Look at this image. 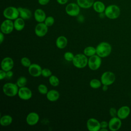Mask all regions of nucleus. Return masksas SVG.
I'll use <instances>...</instances> for the list:
<instances>
[{"label": "nucleus", "instance_id": "obj_18", "mask_svg": "<svg viewBox=\"0 0 131 131\" xmlns=\"http://www.w3.org/2000/svg\"><path fill=\"white\" fill-rule=\"evenodd\" d=\"M129 107L127 106H122L117 111V117L121 119H124L129 116Z\"/></svg>", "mask_w": 131, "mask_h": 131}, {"label": "nucleus", "instance_id": "obj_26", "mask_svg": "<svg viewBox=\"0 0 131 131\" xmlns=\"http://www.w3.org/2000/svg\"><path fill=\"white\" fill-rule=\"evenodd\" d=\"M83 54L87 57H91L96 54V48L93 46H88L83 50Z\"/></svg>", "mask_w": 131, "mask_h": 131}, {"label": "nucleus", "instance_id": "obj_30", "mask_svg": "<svg viewBox=\"0 0 131 131\" xmlns=\"http://www.w3.org/2000/svg\"><path fill=\"white\" fill-rule=\"evenodd\" d=\"M38 92L42 95H46L49 91L47 86L44 84H40L37 87Z\"/></svg>", "mask_w": 131, "mask_h": 131}, {"label": "nucleus", "instance_id": "obj_5", "mask_svg": "<svg viewBox=\"0 0 131 131\" xmlns=\"http://www.w3.org/2000/svg\"><path fill=\"white\" fill-rule=\"evenodd\" d=\"M3 14L6 19L12 20H14L19 16L18 8L14 6H9L6 8L3 11Z\"/></svg>", "mask_w": 131, "mask_h": 131}, {"label": "nucleus", "instance_id": "obj_40", "mask_svg": "<svg viewBox=\"0 0 131 131\" xmlns=\"http://www.w3.org/2000/svg\"><path fill=\"white\" fill-rule=\"evenodd\" d=\"M69 0H56L57 2L60 5H64L68 3Z\"/></svg>", "mask_w": 131, "mask_h": 131}, {"label": "nucleus", "instance_id": "obj_34", "mask_svg": "<svg viewBox=\"0 0 131 131\" xmlns=\"http://www.w3.org/2000/svg\"><path fill=\"white\" fill-rule=\"evenodd\" d=\"M52 75V71L48 68H43L42 69L41 72V76H42L43 77L47 78L49 77Z\"/></svg>", "mask_w": 131, "mask_h": 131}, {"label": "nucleus", "instance_id": "obj_19", "mask_svg": "<svg viewBox=\"0 0 131 131\" xmlns=\"http://www.w3.org/2000/svg\"><path fill=\"white\" fill-rule=\"evenodd\" d=\"M18 10L19 11V17L24 20L29 19L32 17V12L29 9L26 8L18 7Z\"/></svg>", "mask_w": 131, "mask_h": 131}, {"label": "nucleus", "instance_id": "obj_11", "mask_svg": "<svg viewBox=\"0 0 131 131\" xmlns=\"http://www.w3.org/2000/svg\"><path fill=\"white\" fill-rule=\"evenodd\" d=\"M48 32V27L43 23H38L35 26L34 32L35 35L39 37H42L45 36Z\"/></svg>", "mask_w": 131, "mask_h": 131}, {"label": "nucleus", "instance_id": "obj_32", "mask_svg": "<svg viewBox=\"0 0 131 131\" xmlns=\"http://www.w3.org/2000/svg\"><path fill=\"white\" fill-rule=\"evenodd\" d=\"M74 56L75 55H74V54L72 52L70 51L66 52L63 54L64 59L67 61H72L74 58Z\"/></svg>", "mask_w": 131, "mask_h": 131}, {"label": "nucleus", "instance_id": "obj_24", "mask_svg": "<svg viewBox=\"0 0 131 131\" xmlns=\"http://www.w3.org/2000/svg\"><path fill=\"white\" fill-rule=\"evenodd\" d=\"M94 2V0H76L77 4L83 9H89L92 7Z\"/></svg>", "mask_w": 131, "mask_h": 131}, {"label": "nucleus", "instance_id": "obj_14", "mask_svg": "<svg viewBox=\"0 0 131 131\" xmlns=\"http://www.w3.org/2000/svg\"><path fill=\"white\" fill-rule=\"evenodd\" d=\"M118 117H112L108 122V128L111 131H117L120 129L121 126L122 122Z\"/></svg>", "mask_w": 131, "mask_h": 131}, {"label": "nucleus", "instance_id": "obj_33", "mask_svg": "<svg viewBox=\"0 0 131 131\" xmlns=\"http://www.w3.org/2000/svg\"><path fill=\"white\" fill-rule=\"evenodd\" d=\"M55 22L54 18L52 16H49L46 17L44 21V23L48 27H51L53 25Z\"/></svg>", "mask_w": 131, "mask_h": 131}, {"label": "nucleus", "instance_id": "obj_31", "mask_svg": "<svg viewBox=\"0 0 131 131\" xmlns=\"http://www.w3.org/2000/svg\"><path fill=\"white\" fill-rule=\"evenodd\" d=\"M20 63L23 67L26 68H29L32 64L31 60L27 57H23L21 58Z\"/></svg>", "mask_w": 131, "mask_h": 131}, {"label": "nucleus", "instance_id": "obj_3", "mask_svg": "<svg viewBox=\"0 0 131 131\" xmlns=\"http://www.w3.org/2000/svg\"><path fill=\"white\" fill-rule=\"evenodd\" d=\"M3 92L4 94L8 97H14L18 94L19 87L16 83L7 82L3 86Z\"/></svg>", "mask_w": 131, "mask_h": 131}, {"label": "nucleus", "instance_id": "obj_27", "mask_svg": "<svg viewBox=\"0 0 131 131\" xmlns=\"http://www.w3.org/2000/svg\"><path fill=\"white\" fill-rule=\"evenodd\" d=\"M90 86L91 88L94 89H97L99 88H100L102 85V83L101 80L98 79H92L89 83Z\"/></svg>", "mask_w": 131, "mask_h": 131}, {"label": "nucleus", "instance_id": "obj_15", "mask_svg": "<svg viewBox=\"0 0 131 131\" xmlns=\"http://www.w3.org/2000/svg\"><path fill=\"white\" fill-rule=\"evenodd\" d=\"M42 69L41 66L38 64L32 63L28 68V72L31 76L37 77L41 75Z\"/></svg>", "mask_w": 131, "mask_h": 131}, {"label": "nucleus", "instance_id": "obj_22", "mask_svg": "<svg viewBox=\"0 0 131 131\" xmlns=\"http://www.w3.org/2000/svg\"><path fill=\"white\" fill-rule=\"evenodd\" d=\"M92 7L94 11L98 13L104 12L106 8L104 4L100 1L94 2Z\"/></svg>", "mask_w": 131, "mask_h": 131}, {"label": "nucleus", "instance_id": "obj_16", "mask_svg": "<svg viewBox=\"0 0 131 131\" xmlns=\"http://www.w3.org/2000/svg\"><path fill=\"white\" fill-rule=\"evenodd\" d=\"M39 120V116L36 112H30L29 113L26 119V123L30 126L36 125Z\"/></svg>", "mask_w": 131, "mask_h": 131}, {"label": "nucleus", "instance_id": "obj_2", "mask_svg": "<svg viewBox=\"0 0 131 131\" xmlns=\"http://www.w3.org/2000/svg\"><path fill=\"white\" fill-rule=\"evenodd\" d=\"M120 8L116 5H110L107 6L104 11L105 16L111 19H117L120 15Z\"/></svg>", "mask_w": 131, "mask_h": 131}, {"label": "nucleus", "instance_id": "obj_35", "mask_svg": "<svg viewBox=\"0 0 131 131\" xmlns=\"http://www.w3.org/2000/svg\"><path fill=\"white\" fill-rule=\"evenodd\" d=\"M109 113L112 117H117V111L114 107H111L110 109Z\"/></svg>", "mask_w": 131, "mask_h": 131}, {"label": "nucleus", "instance_id": "obj_20", "mask_svg": "<svg viewBox=\"0 0 131 131\" xmlns=\"http://www.w3.org/2000/svg\"><path fill=\"white\" fill-rule=\"evenodd\" d=\"M46 95L47 99L51 102L56 101L58 100L60 97L59 92L55 90H49Z\"/></svg>", "mask_w": 131, "mask_h": 131}, {"label": "nucleus", "instance_id": "obj_25", "mask_svg": "<svg viewBox=\"0 0 131 131\" xmlns=\"http://www.w3.org/2000/svg\"><path fill=\"white\" fill-rule=\"evenodd\" d=\"M13 122V118L9 115H4L0 119V124L3 126L10 125Z\"/></svg>", "mask_w": 131, "mask_h": 131}, {"label": "nucleus", "instance_id": "obj_28", "mask_svg": "<svg viewBox=\"0 0 131 131\" xmlns=\"http://www.w3.org/2000/svg\"><path fill=\"white\" fill-rule=\"evenodd\" d=\"M49 82L52 86L54 87L57 86L59 84V79L55 75H52L50 76L49 78Z\"/></svg>", "mask_w": 131, "mask_h": 131}, {"label": "nucleus", "instance_id": "obj_7", "mask_svg": "<svg viewBox=\"0 0 131 131\" xmlns=\"http://www.w3.org/2000/svg\"><path fill=\"white\" fill-rule=\"evenodd\" d=\"M116 76L115 74L111 71H106L102 73L101 76L100 80L102 85H110L115 81Z\"/></svg>", "mask_w": 131, "mask_h": 131}, {"label": "nucleus", "instance_id": "obj_21", "mask_svg": "<svg viewBox=\"0 0 131 131\" xmlns=\"http://www.w3.org/2000/svg\"><path fill=\"white\" fill-rule=\"evenodd\" d=\"M55 44L58 49H63L65 48L68 45V39L64 36H59L57 38Z\"/></svg>", "mask_w": 131, "mask_h": 131}, {"label": "nucleus", "instance_id": "obj_36", "mask_svg": "<svg viewBox=\"0 0 131 131\" xmlns=\"http://www.w3.org/2000/svg\"><path fill=\"white\" fill-rule=\"evenodd\" d=\"M5 78H6V72L1 69L0 70V80H2Z\"/></svg>", "mask_w": 131, "mask_h": 131}, {"label": "nucleus", "instance_id": "obj_38", "mask_svg": "<svg viewBox=\"0 0 131 131\" xmlns=\"http://www.w3.org/2000/svg\"><path fill=\"white\" fill-rule=\"evenodd\" d=\"M50 2V0H38V3L40 5H46L48 4Z\"/></svg>", "mask_w": 131, "mask_h": 131}, {"label": "nucleus", "instance_id": "obj_44", "mask_svg": "<svg viewBox=\"0 0 131 131\" xmlns=\"http://www.w3.org/2000/svg\"><path fill=\"white\" fill-rule=\"evenodd\" d=\"M108 129L106 128H101L100 129V131H107Z\"/></svg>", "mask_w": 131, "mask_h": 131}, {"label": "nucleus", "instance_id": "obj_43", "mask_svg": "<svg viewBox=\"0 0 131 131\" xmlns=\"http://www.w3.org/2000/svg\"><path fill=\"white\" fill-rule=\"evenodd\" d=\"M105 16V15L104 12H102V13H99V17H100V18H104Z\"/></svg>", "mask_w": 131, "mask_h": 131}, {"label": "nucleus", "instance_id": "obj_37", "mask_svg": "<svg viewBox=\"0 0 131 131\" xmlns=\"http://www.w3.org/2000/svg\"><path fill=\"white\" fill-rule=\"evenodd\" d=\"M108 126V122L106 121H102L100 122V127L101 128H107Z\"/></svg>", "mask_w": 131, "mask_h": 131}, {"label": "nucleus", "instance_id": "obj_1", "mask_svg": "<svg viewBox=\"0 0 131 131\" xmlns=\"http://www.w3.org/2000/svg\"><path fill=\"white\" fill-rule=\"evenodd\" d=\"M96 50L97 55L101 58H105L111 53L112 46L109 43L102 41L96 46Z\"/></svg>", "mask_w": 131, "mask_h": 131}, {"label": "nucleus", "instance_id": "obj_4", "mask_svg": "<svg viewBox=\"0 0 131 131\" xmlns=\"http://www.w3.org/2000/svg\"><path fill=\"white\" fill-rule=\"evenodd\" d=\"M74 67L78 69H82L88 66V57L83 53H79L75 55L74 58L72 61Z\"/></svg>", "mask_w": 131, "mask_h": 131}, {"label": "nucleus", "instance_id": "obj_12", "mask_svg": "<svg viewBox=\"0 0 131 131\" xmlns=\"http://www.w3.org/2000/svg\"><path fill=\"white\" fill-rule=\"evenodd\" d=\"M86 127L89 131L100 130L101 128L100 122L94 118H90L87 120Z\"/></svg>", "mask_w": 131, "mask_h": 131}, {"label": "nucleus", "instance_id": "obj_42", "mask_svg": "<svg viewBox=\"0 0 131 131\" xmlns=\"http://www.w3.org/2000/svg\"><path fill=\"white\" fill-rule=\"evenodd\" d=\"M102 89V90H103L104 92H105V91H106L108 90V85H103Z\"/></svg>", "mask_w": 131, "mask_h": 131}, {"label": "nucleus", "instance_id": "obj_17", "mask_svg": "<svg viewBox=\"0 0 131 131\" xmlns=\"http://www.w3.org/2000/svg\"><path fill=\"white\" fill-rule=\"evenodd\" d=\"M34 17L37 22L43 23L47 16L45 12L42 9L38 8L35 10L34 12Z\"/></svg>", "mask_w": 131, "mask_h": 131}, {"label": "nucleus", "instance_id": "obj_13", "mask_svg": "<svg viewBox=\"0 0 131 131\" xmlns=\"http://www.w3.org/2000/svg\"><path fill=\"white\" fill-rule=\"evenodd\" d=\"M14 67V61L10 57H6L4 58L1 63V68L3 70L7 72L12 70Z\"/></svg>", "mask_w": 131, "mask_h": 131}, {"label": "nucleus", "instance_id": "obj_9", "mask_svg": "<svg viewBox=\"0 0 131 131\" xmlns=\"http://www.w3.org/2000/svg\"><path fill=\"white\" fill-rule=\"evenodd\" d=\"M14 29V23L12 20L6 19L1 24V32L4 34H10Z\"/></svg>", "mask_w": 131, "mask_h": 131}, {"label": "nucleus", "instance_id": "obj_6", "mask_svg": "<svg viewBox=\"0 0 131 131\" xmlns=\"http://www.w3.org/2000/svg\"><path fill=\"white\" fill-rule=\"evenodd\" d=\"M102 63L101 57L95 54L88 58V66L92 71L97 70L101 66Z\"/></svg>", "mask_w": 131, "mask_h": 131}, {"label": "nucleus", "instance_id": "obj_8", "mask_svg": "<svg viewBox=\"0 0 131 131\" xmlns=\"http://www.w3.org/2000/svg\"><path fill=\"white\" fill-rule=\"evenodd\" d=\"M66 13L70 16H77L80 11V7L77 3H70L68 4L65 8Z\"/></svg>", "mask_w": 131, "mask_h": 131}, {"label": "nucleus", "instance_id": "obj_10", "mask_svg": "<svg viewBox=\"0 0 131 131\" xmlns=\"http://www.w3.org/2000/svg\"><path fill=\"white\" fill-rule=\"evenodd\" d=\"M17 95L21 100H28L32 97V92L29 88L25 86L19 88Z\"/></svg>", "mask_w": 131, "mask_h": 131}, {"label": "nucleus", "instance_id": "obj_29", "mask_svg": "<svg viewBox=\"0 0 131 131\" xmlns=\"http://www.w3.org/2000/svg\"><path fill=\"white\" fill-rule=\"evenodd\" d=\"M27 83V79L25 76H20L19 77L17 81H16V84L19 88L25 86Z\"/></svg>", "mask_w": 131, "mask_h": 131}, {"label": "nucleus", "instance_id": "obj_39", "mask_svg": "<svg viewBox=\"0 0 131 131\" xmlns=\"http://www.w3.org/2000/svg\"><path fill=\"white\" fill-rule=\"evenodd\" d=\"M13 73L11 70L6 72V78H10L13 76Z\"/></svg>", "mask_w": 131, "mask_h": 131}, {"label": "nucleus", "instance_id": "obj_41", "mask_svg": "<svg viewBox=\"0 0 131 131\" xmlns=\"http://www.w3.org/2000/svg\"><path fill=\"white\" fill-rule=\"evenodd\" d=\"M4 34L3 33H2V32H0V43L2 44L3 43V42L4 41V40L5 39L4 37Z\"/></svg>", "mask_w": 131, "mask_h": 131}, {"label": "nucleus", "instance_id": "obj_23", "mask_svg": "<svg viewBox=\"0 0 131 131\" xmlns=\"http://www.w3.org/2000/svg\"><path fill=\"white\" fill-rule=\"evenodd\" d=\"M14 29L17 31L23 30L25 26V20L22 18L19 17L13 21Z\"/></svg>", "mask_w": 131, "mask_h": 131}]
</instances>
